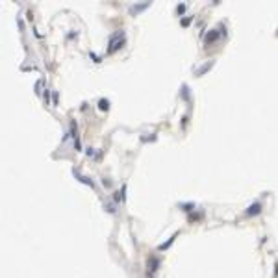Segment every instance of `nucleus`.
I'll return each instance as SVG.
<instances>
[{"instance_id": "obj_1", "label": "nucleus", "mask_w": 278, "mask_h": 278, "mask_svg": "<svg viewBox=\"0 0 278 278\" xmlns=\"http://www.w3.org/2000/svg\"><path fill=\"white\" fill-rule=\"evenodd\" d=\"M260 209H262V206H260V204H254V206H250V208L247 209V215H252V213L260 212Z\"/></svg>"}, {"instance_id": "obj_2", "label": "nucleus", "mask_w": 278, "mask_h": 278, "mask_svg": "<svg viewBox=\"0 0 278 278\" xmlns=\"http://www.w3.org/2000/svg\"><path fill=\"white\" fill-rule=\"evenodd\" d=\"M213 39H217V32H209L208 33V41H213Z\"/></svg>"}]
</instances>
